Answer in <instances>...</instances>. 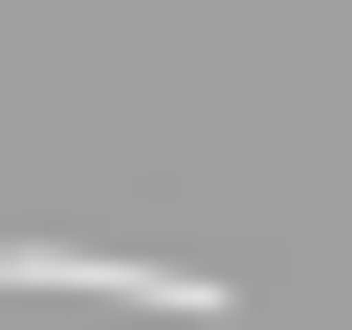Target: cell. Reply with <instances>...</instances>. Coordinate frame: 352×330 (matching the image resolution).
<instances>
[{
	"label": "cell",
	"mask_w": 352,
	"mask_h": 330,
	"mask_svg": "<svg viewBox=\"0 0 352 330\" xmlns=\"http://www.w3.org/2000/svg\"><path fill=\"white\" fill-rule=\"evenodd\" d=\"M22 286H88V308H154V330H220V264H88V242H22Z\"/></svg>",
	"instance_id": "6da1fadb"
}]
</instances>
